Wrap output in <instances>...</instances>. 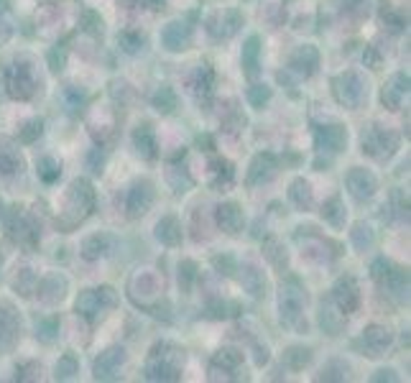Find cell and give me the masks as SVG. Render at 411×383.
Here are the masks:
<instances>
[{
	"mask_svg": "<svg viewBox=\"0 0 411 383\" xmlns=\"http://www.w3.org/2000/svg\"><path fill=\"white\" fill-rule=\"evenodd\" d=\"M181 363H184V353L171 342H161L151 350V358L146 363V378L148 381H177Z\"/></svg>",
	"mask_w": 411,
	"mask_h": 383,
	"instance_id": "1",
	"label": "cell"
},
{
	"mask_svg": "<svg viewBox=\"0 0 411 383\" xmlns=\"http://www.w3.org/2000/svg\"><path fill=\"white\" fill-rule=\"evenodd\" d=\"M307 304V292L296 278H289L281 286V296H278V309H281V322L296 330H307V322H302V309Z\"/></svg>",
	"mask_w": 411,
	"mask_h": 383,
	"instance_id": "2",
	"label": "cell"
},
{
	"mask_svg": "<svg viewBox=\"0 0 411 383\" xmlns=\"http://www.w3.org/2000/svg\"><path fill=\"white\" fill-rule=\"evenodd\" d=\"M67 207H69V210H64V215H71L69 220L64 223L67 228H74V225L82 223V220L92 212V207H95V192L89 187V182H85V179L71 182L69 195H67Z\"/></svg>",
	"mask_w": 411,
	"mask_h": 383,
	"instance_id": "3",
	"label": "cell"
},
{
	"mask_svg": "<svg viewBox=\"0 0 411 383\" xmlns=\"http://www.w3.org/2000/svg\"><path fill=\"white\" fill-rule=\"evenodd\" d=\"M332 89H335V98H337L340 105L350 107V110L360 107L363 100L368 98L366 82H363V77H360L357 72H342L340 77H335Z\"/></svg>",
	"mask_w": 411,
	"mask_h": 383,
	"instance_id": "4",
	"label": "cell"
},
{
	"mask_svg": "<svg viewBox=\"0 0 411 383\" xmlns=\"http://www.w3.org/2000/svg\"><path fill=\"white\" fill-rule=\"evenodd\" d=\"M118 304V294L115 289L110 286H100V289H85L77 299V312L85 317V320H98L102 309L107 307H115Z\"/></svg>",
	"mask_w": 411,
	"mask_h": 383,
	"instance_id": "5",
	"label": "cell"
},
{
	"mask_svg": "<svg viewBox=\"0 0 411 383\" xmlns=\"http://www.w3.org/2000/svg\"><path fill=\"white\" fill-rule=\"evenodd\" d=\"M396 149H399V135L386 131V128L370 125L366 133H363V153L373 156V159H386Z\"/></svg>",
	"mask_w": 411,
	"mask_h": 383,
	"instance_id": "6",
	"label": "cell"
},
{
	"mask_svg": "<svg viewBox=\"0 0 411 383\" xmlns=\"http://www.w3.org/2000/svg\"><path fill=\"white\" fill-rule=\"evenodd\" d=\"M5 87H8L10 98L18 100H28L36 92V77L34 69L23 62H16L5 72Z\"/></svg>",
	"mask_w": 411,
	"mask_h": 383,
	"instance_id": "7",
	"label": "cell"
},
{
	"mask_svg": "<svg viewBox=\"0 0 411 383\" xmlns=\"http://www.w3.org/2000/svg\"><path fill=\"white\" fill-rule=\"evenodd\" d=\"M241 26H243V16L232 8L214 10L212 16L207 18V31H210L214 39H230L232 34H238Z\"/></svg>",
	"mask_w": 411,
	"mask_h": 383,
	"instance_id": "8",
	"label": "cell"
},
{
	"mask_svg": "<svg viewBox=\"0 0 411 383\" xmlns=\"http://www.w3.org/2000/svg\"><path fill=\"white\" fill-rule=\"evenodd\" d=\"M153 199H156V192H153V184L148 179H141V182H135L131 192H128V215L131 217H138V215L148 212L153 205Z\"/></svg>",
	"mask_w": 411,
	"mask_h": 383,
	"instance_id": "9",
	"label": "cell"
},
{
	"mask_svg": "<svg viewBox=\"0 0 411 383\" xmlns=\"http://www.w3.org/2000/svg\"><path fill=\"white\" fill-rule=\"evenodd\" d=\"M314 141H317L320 151L337 153L348 146V131H345V125H322L314 131Z\"/></svg>",
	"mask_w": 411,
	"mask_h": 383,
	"instance_id": "10",
	"label": "cell"
},
{
	"mask_svg": "<svg viewBox=\"0 0 411 383\" xmlns=\"http://www.w3.org/2000/svg\"><path fill=\"white\" fill-rule=\"evenodd\" d=\"M345 182H348L350 195L355 197V199H360V202L370 199V197L375 195V189H378V182H375L373 174H370L368 169H360V166L350 169L348 177H345Z\"/></svg>",
	"mask_w": 411,
	"mask_h": 383,
	"instance_id": "11",
	"label": "cell"
},
{
	"mask_svg": "<svg viewBox=\"0 0 411 383\" xmlns=\"http://www.w3.org/2000/svg\"><path fill=\"white\" fill-rule=\"evenodd\" d=\"M125 363V350L123 348H110L95 360V378L98 381H115L120 375V368Z\"/></svg>",
	"mask_w": 411,
	"mask_h": 383,
	"instance_id": "12",
	"label": "cell"
},
{
	"mask_svg": "<svg viewBox=\"0 0 411 383\" xmlns=\"http://www.w3.org/2000/svg\"><path fill=\"white\" fill-rule=\"evenodd\" d=\"M332 296H335V302H337L340 312L342 314H350L357 309V304H360V294H357V286H355V278L353 276H342L335 284L332 289Z\"/></svg>",
	"mask_w": 411,
	"mask_h": 383,
	"instance_id": "13",
	"label": "cell"
},
{
	"mask_svg": "<svg viewBox=\"0 0 411 383\" xmlns=\"http://www.w3.org/2000/svg\"><path fill=\"white\" fill-rule=\"evenodd\" d=\"M192 41V26H187L184 21H171L169 26L161 31V44L169 52H184Z\"/></svg>",
	"mask_w": 411,
	"mask_h": 383,
	"instance_id": "14",
	"label": "cell"
},
{
	"mask_svg": "<svg viewBox=\"0 0 411 383\" xmlns=\"http://www.w3.org/2000/svg\"><path fill=\"white\" fill-rule=\"evenodd\" d=\"M8 230H10V238L21 245H34L38 241V230H36V225L28 220L26 215L21 212V210H13L10 215V223H8Z\"/></svg>",
	"mask_w": 411,
	"mask_h": 383,
	"instance_id": "15",
	"label": "cell"
},
{
	"mask_svg": "<svg viewBox=\"0 0 411 383\" xmlns=\"http://www.w3.org/2000/svg\"><path fill=\"white\" fill-rule=\"evenodd\" d=\"M276 169H278V159L274 153H258L253 164H250V171H248V184L250 187H256V184H263V182H271V179L276 177Z\"/></svg>",
	"mask_w": 411,
	"mask_h": 383,
	"instance_id": "16",
	"label": "cell"
},
{
	"mask_svg": "<svg viewBox=\"0 0 411 383\" xmlns=\"http://www.w3.org/2000/svg\"><path fill=\"white\" fill-rule=\"evenodd\" d=\"M289 67L296 72V74H304V77H312L317 67H320V52L314 46H299L291 59H289Z\"/></svg>",
	"mask_w": 411,
	"mask_h": 383,
	"instance_id": "17",
	"label": "cell"
},
{
	"mask_svg": "<svg viewBox=\"0 0 411 383\" xmlns=\"http://www.w3.org/2000/svg\"><path fill=\"white\" fill-rule=\"evenodd\" d=\"M18 327H21V322H18V317L13 314V309L5 307V304H0V355H3L5 350L13 348Z\"/></svg>",
	"mask_w": 411,
	"mask_h": 383,
	"instance_id": "18",
	"label": "cell"
},
{
	"mask_svg": "<svg viewBox=\"0 0 411 383\" xmlns=\"http://www.w3.org/2000/svg\"><path fill=\"white\" fill-rule=\"evenodd\" d=\"M243 363V355L238 353V350H220L217 355L212 358V381H220V378H225V381H230V371H238Z\"/></svg>",
	"mask_w": 411,
	"mask_h": 383,
	"instance_id": "19",
	"label": "cell"
},
{
	"mask_svg": "<svg viewBox=\"0 0 411 383\" xmlns=\"http://www.w3.org/2000/svg\"><path fill=\"white\" fill-rule=\"evenodd\" d=\"M214 215H217V225H220L225 232L235 235V232L243 230V223H245V217H243V210L235 205V202H225V205H220Z\"/></svg>",
	"mask_w": 411,
	"mask_h": 383,
	"instance_id": "20",
	"label": "cell"
},
{
	"mask_svg": "<svg viewBox=\"0 0 411 383\" xmlns=\"http://www.w3.org/2000/svg\"><path fill=\"white\" fill-rule=\"evenodd\" d=\"M363 345H366V353L370 358L384 355L386 348L391 345V332L386 330V327L373 325V327H368V330L363 332Z\"/></svg>",
	"mask_w": 411,
	"mask_h": 383,
	"instance_id": "21",
	"label": "cell"
},
{
	"mask_svg": "<svg viewBox=\"0 0 411 383\" xmlns=\"http://www.w3.org/2000/svg\"><path fill=\"white\" fill-rule=\"evenodd\" d=\"M406 92H409V74H403V72L393 74L391 82L384 87V105L391 107V110H399Z\"/></svg>",
	"mask_w": 411,
	"mask_h": 383,
	"instance_id": "22",
	"label": "cell"
},
{
	"mask_svg": "<svg viewBox=\"0 0 411 383\" xmlns=\"http://www.w3.org/2000/svg\"><path fill=\"white\" fill-rule=\"evenodd\" d=\"M21 169H23V159H21L18 149H13L10 141L0 138V174L10 177V174H18Z\"/></svg>",
	"mask_w": 411,
	"mask_h": 383,
	"instance_id": "23",
	"label": "cell"
},
{
	"mask_svg": "<svg viewBox=\"0 0 411 383\" xmlns=\"http://www.w3.org/2000/svg\"><path fill=\"white\" fill-rule=\"evenodd\" d=\"M38 299L41 302H46V304H52V302H59L64 296V292H67V278L64 276H59V274H52V276H46L41 284H38Z\"/></svg>",
	"mask_w": 411,
	"mask_h": 383,
	"instance_id": "24",
	"label": "cell"
},
{
	"mask_svg": "<svg viewBox=\"0 0 411 383\" xmlns=\"http://www.w3.org/2000/svg\"><path fill=\"white\" fill-rule=\"evenodd\" d=\"M384 284L388 286V294L396 296L399 302H406V296H409V274L403 268H391L388 276L384 278Z\"/></svg>",
	"mask_w": 411,
	"mask_h": 383,
	"instance_id": "25",
	"label": "cell"
},
{
	"mask_svg": "<svg viewBox=\"0 0 411 383\" xmlns=\"http://www.w3.org/2000/svg\"><path fill=\"white\" fill-rule=\"evenodd\" d=\"M156 238L161 243H166V245H179L181 243V225L174 215H166V217H161L159 225H156Z\"/></svg>",
	"mask_w": 411,
	"mask_h": 383,
	"instance_id": "26",
	"label": "cell"
},
{
	"mask_svg": "<svg viewBox=\"0 0 411 383\" xmlns=\"http://www.w3.org/2000/svg\"><path fill=\"white\" fill-rule=\"evenodd\" d=\"M133 143L135 149H138V153H141L143 159H153L156 156V138H153V131L148 123H143L135 128L133 133Z\"/></svg>",
	"mask_w": 411,
	"mask_h": 383,
	"instance_id": "27",
	"label": "cell"
},
{
	"mask_svg": "<svg viewBox=\"0 0 411 383\" xmlns=\"http://www.w3.org/2000/svg\"><path fill=\"white\" fill-rule=\"evenodd\" d=\"M258 54H260V39L258 36H250L245 46H243V69L250 80L258 77Z\"/></svg>",
	"mask_w": 411,
	"mask_h": 383,
	"instance_id": "28",
	"label": "cell"
},
{
	"mask_svg": "<svg viewBox=\"0 0 411 383\" xmlns=\"http://www.w3.org/2000/svg\"><path fill=\"white\" fill-rule=\"evenodd\" d=\"M110 248H113V238L110 235H89L87 241H85V245H82V256L95 261L100 256L110 253Z\"/></svg>",
	"mask_w": 411,
	"mask_h": 383,
	"instance_id": "29",
	"label": "cell"
},
{
	"mask_svg": "<svg viewBox=\"0 0 411 383\" xmlns=\"http://www.w3.org/2000/svg\"><path fill=\"white\" fill-rule=\"evenodd\" d=\"M212 82H214L212 67H210V64H199V69H197V74H195V82H192V87H195L199 102L212 95Z\"/></svg>",
	"mask_w": 411,
	"mask_h": 383,
	"instance_id": "30",
	"label": "cell"
},
{
	"mask_svg": "<svg viewBox=\"0 0 411 383\" xmlns=\"http://www.w3.org/2000/svg\"><path fill=\"white\" fill-rule=\"evenodd\" d=\"M289 199H291L299 210H309V207H312V187H309V182L296 179L294 184H291V189H289Z\"/></svg>",
	"mask_w": 411,
	"mask_h": 383,
	"instance_id": "31",
	"label": "cell"
},
{
	"mask_svg": "<svg viewBox=\"0 0 411 383\" xmlns=\"http://www.w3.org/2000/svg\"><path fill=\"white\" fill-rule=\"evenodd\" d=\"M322 217H324L330 225H335V228H342V223H345V210H342V199H340L337 195L332 197L330 202H324V207H322Z\"/></svg>",
	"mask_w": 411,
	"mask_h": 383,
	"instance_id": "32",
	"label": "cell"
},
{
	"mask_svg": "<svg viewBox=\"0 0 411 383\" xmlns=\"http://www.w3.org/2000/svg\"><path fill=\"white\" fill-rule=\"evenodd\" d=\"M284 363L291 368V371H302L304 366L312 363V350L309 348H289L284 353Z\"/></svg>",
	"mask_w": 411,
	"mask_h": 383,
	"instance_id": "33",
	"label": "cell"
},
{
	"mask_svg": "<svg viewBox=\"0 0 411 383\" xmlns=\"http://www.w3.org/2000/svg\"><path fill=\"white\" fill-rule=\"evenodd\" d=\"M243 284H245V289H248L253 296H260L263 289H266V278H263V274H260L258 268L245 266L243 268Z\"/></svg>",
	"mask_w": 411,
	"mask_h": 383,
	"instance_id": "34",
	"label": "cell"
},
{
	"mask_svg": "<svg viewBox=\"0 0 411 383\" xmlns=\"http://www.w3.org/2000/svg\"><path fill=\"white\" fill-rule=\"evenodd\" d=\"M232 179H235V171H232V164L230 161L220 159L214 164V179H212V187L214 189H227L232 184Z\"/></svg>",
	"mask_w": 411,
	"mask_h": 383,
	"instance_id": "35",
	"label": "cell"
},
{
	"mask_svg": "<svg viewBox=\"0 0 411 383\" xmlns=\"http://www.w3.org/2000/svg\"><path fill=\"white\" fill-rule=\"evenodd\" d=\"M85 102H87V92H85V89L74 87V85H69V87L64 89V105H67V110H69L71 116L82 113Z\"/></svg>",
	"mask_w": 411,
	"mask_h": 383,
	"instance_id": "36",
	"label": "cell"
},
{
	"mask_svg": "<svg viewBox=\"0 0 411 383\" xmlns=\"http://www.w3.org/2000/svg\"><path fill=\"white\" fill-rule=\"evenodd\" d=\"M56 332H59V320L56 317H41L36 320V338L41 342H54L56 340Z\"/></svg>",
	"mask_w": 411,
	"mask_h": 383,
	"instance_id": "37",
	"label": "cell"
},
{
	"mask_svg": "<svg viewBox=\"0 0 411 383\" xmlns=\"http://www.w3.org/2000/svg\"><path fill=\"white\" fill-rule=\"evenodd\" d=\"M153 107L164 113V116H169L174 113V107H177V95H174V89L171 87H161L156 95H153Z\"/></svg>",
	"mask_w": 411,
	"mask_h": 383,
	"instance_id": "38",
	"label": "cell"
},
{
	"mask_svg": "<svg viewBox=\"0 0 411 383\" xmlns=\"http://www.w3.org/2000/svg\"><path fill=\"white\" fill-rule=\"evenodd\" d=\"M238 312H241V307H238V304L223 302V299H217V302H212L210 307H207V314L214 317V320H227V317H235Z\"/></svg>",
	"mask_w": 411,
	"mask_h": 383,
	"instance_id": "39",
	"label": "cell"
},
{
	"mask_svg": "<svg viewBox=\"0 0 411 383\" xmlns=\"http://www.w3.org/2000/svg\"><path fill=\"white\" fill-rule=\"evenodd\" d=\"M38 177L44 179L46 184H52V182H56L59 179V171H62V166H59V161H54L52 156H44V159L38 161Z\"/></svg>",
	"mask_w": 411,
	"mask_h": 383,
	"instance_id": "40",
	"label": "cell"
},
{
	"mask_svg": "<svg viewBox=\"0 0 411 383\" xmlns=\"http://www.w3.org/2000/svg\"><path fill=\"white\" fill-rule=\"evenodd\" d=\"M263 253H266V259L271 261L274 266L281 268V271H284V268H286V253H284V250H281V245H278V241H274V238H271V241L263 243Z\"/></svg>",
	"mask_w": 411,
	"mask_h": 383,
	"instance_id": "41",
	"label": "cell"
},
{
	"mask_svg": "<svg viewBox=\"0 0 411 383\" xmlns=\"http://www.w3.org/2000/svg\"><path fill=\"white\" fill-rule=\"evenodd\" d=\"M169 184L174 192H187L192 187V177L181 166H171L169 169Z\"/></svg>",
	"mask_w": 411,
	"mask_h": 383,
	"instance_id": "42",
	"label": "cell"
},
{
	"mask_svg": "<svg viewBox=\"0 0 411 383\" xmlns=\"http://www.w3.org/2000/svg\"><path fill=\"white\" fill-rule=\"evenodd\" d=\"M373 241H375V235L368 225H363V223L355 225V230H353V243H355L357 250H368L370 245H373Z\"/></svg>",
	"mask_w": 411,
	"mask_h": 383,
	"instance_id": "43",
	"label": "cell"
},
{
	"mask_svg": "<svg viewBox=\"0 0 411 383\" xmlns=\"http://www.w3.org/2000/svg\"><path fill=\"white\" fill-rule=\"evenodd\" d=\"M118 41H120V46H123L125 54H138L143 49V36L141 34H133V31H123V34L118 36Z\"/></svg>",
	"mask_w": 411,
	"mask_h": 383,
	"instance_id": "44",
	"label": "cell"
},
{
	"mask_svg": "<svg viewBox=\"0 0 411 383\" xmlns=\"http://www.w3.org/2000/svg\"><path fill=\"white\" fill-rule=\"evenodd\" d=\"M77 368H80L77 358L71 355V353H64L59 358V363H56V378H71V375L77 373Z\"/></svg>",
	"mask_w": 411,
	"mask_h": 383,
	"instance_id": "45",
	"label": "cell"
},
{
	"mask_svg": "<svg viewBox=\"0 0 411 383\" xmlns=\"http://www.w3.org/2000/svg\"><path fill=\"white\" fill-rule=\"evenodd\" d=\"M82 28L92 36H100L102 34V18H100L95 10H85V13H82Z\"/></svg>",
	"mask_w": 411,
	"mask_h": 383,
	"instance_id": "46",
	"label": "cell"
},
{
	"mask_svg": "<svg viewBox=\"0 0 411 383\" xmlns=\"http://www.w3.org/2000/svg\"><path fill=\"white\" fill-rule=\"evenodd\" d=\"M34 284H36V276L31 268H21V278L16 276V281H13V286H16L23 296H28L31 292H34Z\"/></svg>",
	"mask_w": 411,
	"mask_h": 383,
	"instance_id": "47",
	"label": "cell"
},
{
	"mask_svg": "<svg viewBox=\"0 0 411 383\" xmlns=\"http://www.w3.org/2000/svg\"><path fill=\"white\" fill-rule=\"evenodd\" d=\"M248 100L253 107H263L271 100V87H266V85H256V87L248 89Z\"/></svg>",
	"mask_w": 411,
	"mask_h": 383,
	"instance_id": "48",
	"label": "cell"
},
{
	"mask_svg": "<svg viewBox=\"0 0 411 383\" xmlns=\"http://www.w3.org/2000/svg\"><path fill=\"white\" fill-rule=\"evenodd\" d=\"M195 278H197V266L192 261H184V263L179 266V284H181V289L189 292V286H192Z\"/></svg>",
	"mask_w": 411,
	"mask_h": 383,
	"instance_id": "49",
	"label": "cell"
},
{
	"mask_svg": "<svg viewBox=\"0 0 411 383\" xmlns=\"http://www.w3.org/2000/svg\"><path fill=\"white\" fill-rule=\"evenodd\" d=\"M381 21H384L386 26H388V31H393V34L403 31V26H406V21H403L399 13H393L391 8H386L384 13H381Z\"/></svg>",
	"mask_w": 411,
	"mask_h": 383,
	"instance_id": "50",
	"label": "cell"
},
{
	"mask_svg": "<svg viewBox=\"0 0 411 383\" xmlns=\"http://www.w3.org/2000/svg\"><path fill=\"white\" fill-rule=\"evenodd\" d=\"M320 322H322V327H324V332H327V335H337V332H340V320L330 312V309H327V307H322Z\"/></svg>",
	"mask_w": 411,
	"mask_h": 383,
	"instance_id": "51",
	"label": "cell"
},
{
	"mask_svg": "<svg viewBox=\"0 0 411 383\" xmlns=\"http://www.w3.org/2000/svg\"><path fill=\"white\" fill-rule=\"evenodd\" d=\"M64 62H67V46H54L52 52H49V67H52V72H62Z\"/></svg>",
	"mask_w": 411,
	"mask_h": 383,
	"instance_id": "52",
	"label": "cell"
},
{
	"mask_svg": "<svg viewBox=\"0 0 411 383\" xmlns=\"http://www.w3.org/2000/svg\"><path fill=\"white\" fill-rule=\"evenodd\" d=\"M41 131H44V123H41V120H31V123H28L26 128L18 133V138H21L23 143H31V141H36V138L41 135Z\"/></svg>",
	"mask_w": 411,
	"mask_h": 383,
	"instance_id": "53",
	"label": "cell"
},
{
	"mask_svg": "<svg viewBox=\"0 0 411 383\" xmlns=\"http://www.w3.org/2000/svg\"><path fill=\"white\" fill-rule=\"evenodd\" d=\"M391 261H386V259H375L373 261V266H370V274H373V278L375 281H384L386 276H388V271H391Z\"/></svg>",
	"mask_w": 411,
	"mask_h": 383,
	"instance_id": "54",
	"label": "cell"
},
{
	"mask_svg": "<svg viewBox=\"0 0 411 383\" xmlns=\"http://www.w3.org/2000/svg\"><path fill=\"white\" fill-rule=\"evenodd\" d=\"M212 263L220 274H225V276H230L232 271H238V266H235V261H232L230 256H214Z\"/></svg>",
	"mask_w": 411,
	"mask_h": 383,
	"instance_id": "55",
	"label": "cell"
},
{
	"mask_svg": "<svg viewBox=\"0 0 411 383\" xmlns=\"http://www.w3.org/2000/svg\"><path fill=\"white\" fill-rule=\"evenodd\" d=\"M102 164H105V153H102V149H92L87 156V166L95 171V174H100V171H102Z\"/></svg>",
	"mask_w": 411,
	"mask_h": 383,
	"instance_id": "56",
	"label": "cell"
},
{
	"mask_svg": "<svg viewBox=\"0 0 411 383\" xmlns=\"http://www.w3.org/2000/svg\"><path fill=\"white\" fill-rule=\"evenodd\" d=\"M10 34H13V26L10 23H5L3 18H0V44H5L10 39Z\"/></svg>",
	"mask_w": 411,
	"mask_h": 383,
	"instance_id": "57",
	"label": "cell"
},
{
	"mask_svg": "<svg viewBox=\"0 0 411 383\" xmlns=\"http://www.w3.org/2000/svg\"><path fill=\"white\" fill-rule=\"evenodd\" d=\"M363 59H366L368 67H373V69L378 67V54H375L373 46H368V49H366V56H363Z\"/></svg>",
	"mask_w": 411,
	"mask_h": 383,
	"instance_id": "58",
	"label": "cell"
},
{
	"mask_svg": "<svg viewBox=\"0 0 411 383\" xmlns=\"http://www.w3.org/2000/svg\"><path fill=\"white\" fill-rule=\"evenodd\" d=\"M373 381H399V375H393V371H378V373L373 375Z\"/></svg>",
	"mask_w": 411,
	"mask_h": 383,
	"instance_id": "59",
	"label": "cell"
},
{
	"mask_svg": "<svg viewBox=\"0 0 411 383\" xmlns=\"http://www.w3.org/2000/svg\"><path fill=\"white\" fill-rule=\"evenodd\" d=\"M197 143H199V146H207L205 151H210V149H212V138H210V135H199V138H197Z\"/></svg>",
	"mask_w": 411,
	"mask_h": 383,
	"instance_id": "60",
	"label": "cell"
},
{
	"mask_svg": "<svg viewBox=\"0 0 411 383\" xmlns=\"http://www.w3.org/2000/svg\"><path fill=\"white\" fill-rule=\"evenodd\" d=\"M146 6H151V8H164V0H146Z\"/></svg>",
	"mask_w": 411,
	"mask_h": 383,
	"instance_id": "61",
	"label": "cell"
},
{
	"mask_svg": "<svg viewBox=\"0 0 411 383\" xmlns=\"http://www.w3.org/2000/svg\"><path fill=\"white\" fill-rule=\"evenodd\" d=\"M0 268H3V256H0Z\"/></svg>",
	"mask_w": 411,
	"mask_h": 383,
	"instance_id": "62",
	"label": "cell"
}]
</instances>
